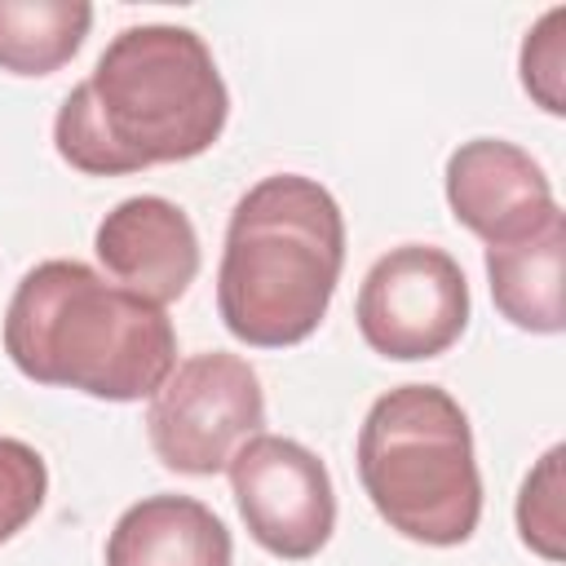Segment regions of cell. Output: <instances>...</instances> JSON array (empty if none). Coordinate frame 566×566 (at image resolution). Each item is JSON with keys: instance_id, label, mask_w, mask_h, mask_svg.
<instances>
[{"instance_id": "1", "label": "cell", "mask_w": 566, "mask_h": 566, "mask_svg": "<svg viewBox=\"0 0 566 566\" xmlns=\"http://www.w3.org/2000/svg\"><path fill=\"white\" fill-rule=\"evenodd\" d=\"M230 115L226 80L199 31L124 27L53 119L57 155L88 177H124L203 155Z\"/></svg>"}, {"instance_id": "2", "label": "cell", "mask_w": 566, "mask_h": 566, "mask_svg": "<svg viewBox=\"0 0 566 566\" xmlns=\"http://www.w3.org/2000/svg\"><path fill=\"white\" fill-rule=\"evenodd\" d=\"M4 354L35 385L106 402L150 398L177 367L172 318L84 261H40L4 310Z\"/></svg>"}, {"instance_id": "3", "label": "cell", "mask_w": 566, "mask_h": 566, "mask_svg": "<svg viewBox=\"0 0 566 566\" xmlns=\"http://www.w3.org/2000/svg\"><path fill=\"white\" fill-rule=\"evenodd\" d=\"M345 265V217L327 186L301 172L261 177L230 212L217 265V310L252 349L301 345L327 314Z\"/></svg>"}, {"instance_id": "4", "label": "cell", "mask_w": 566, "mask_h": 566, "mask_svg": "<svg viewBox=\"0 0 566 566\" xmlns=\"http://www.w3.org/2000/svg\"><path fill=\"white\" fill-rule=\"evenodd\" d=\"M358 482L389 531L455 548L478 531L482 473L464 407L442 385H398L367 407Z\"/></svg>"}, {"instance_id": "5", "label": "cell", "mask_w": 566, "mask_h": 566, "mask_svg": "<svg viewBox=\"0 0 566 566\" xmlns=\"http://www.w3.org/2000/svg\"><path fill=\"white\" fill-rule=\"evenodd\" d=\"M265 424V394L248 358L208 349L168 371L150 394L146 438L164 469L212 478Z\"/></svg>"}, {"instance_id": "6", "label": "cell", "mask_w": 566, "mask_h": 566, "mask_svg": "<svg viewBox=\"0 0 566 566\" xmlns=\"http://www.w3.org/2000/svg\"><path fill=\"white\" fill-rule=\"evenodd\" d=\"M354 318L380 358H438L469 327V279L460 261L433 243L389 248L367 270Z\"/></svg>"}, {"instance_id": "7", "label": "cell", "mask_w": 566, "mask_h": 566, "mask_svg": "<svg viewBox=\"0 0 566 566\" xmlns=\"http://www.w3.org/2000/svg\"><path fill=\"white\" fill-rule=\"evenodd\" d=\"M248 535L283 557H314L336 531V491L327 464L296 438L256 433L226 464Z\"/></svg>"}, {"instance_id": "8", "label": "cell", "mask_w": 566, "mask_h": 566, "mask_svg": "<svg viewBox=\"0 0 566 566\" xmlns=\"http://www.w3.org/2000/svg\"><path fill=\"white\" fill-rule=\"evenodd\" d=\"M447 203L464 230L486 239V248L517 243L562 212L544 168L504 137H473L451 150Z\"/></svg>"}, {"instance_id": "9", "label": "cell", "mask_w": 566, "mask_h": 566, "mask_svg": "<svg viewBox=\"0 0 566 566\" xmlns=\"http://www.w3.org/2000/svg\"><path fill=\"white\" fill-rule=\"evenodd\" d=\"M93 252L106 265L111 283L137 292L150 305L177 301L199 274V234L195 221L164 195H133L119 199L97 234Z\"/></svg>"}, {"instance_id": "10", "label": "cell", "mask_w": 566, "mask_h": 566, "mask_svg": "<svg viewBox=\"0 0 566 566\" xmlns=\"http://www.w3.org/2000/svg\"><path fill=\"white\" fill-rule=\"evenodd\" d=\"M226 522L190 495H146L128 504L106 539V566H230Z\"/></svg>"}, {"instance_id": "11", "label": "cell", "mask_w": 566, "mask_h": 566, "mask_svg": "<svg viewBox=\"0 0 566 566\" xmlns=\"http://www.w3.org/2000/svg\"><path fill=\"white\" fill-rule=\"evenodd\" d=\"M562 265H566V217L562 212L517 243L486 248V279H491L495 310L522 332L557 336L566 327Z\"/></svg>"}, {"instance_id": "12", "label": "cell", "mask_w": 566, "mask_h": 566, "mask_svg": "<svg viewBox=\"0 0 566 566\" xmlns=\"http://www.w3.org/2000/svg\"><path fill=\"white\" fill-rule=\"evenodd\" d=\"M93 27L88 0H0V71L53 75Z\"/></svg>"}, {"instance_id": "13", "label": "cell", "mask_w": 566, "mask_h": 566, "mask_svg": "<svg viewBox=\"0 0 566 566\" xmlns=\"http://www.w3.org/2000/svg\"><path fill=\"white\" fill-rule=\"evenodd\" d=\"M562 447H548L517 491V535L544 562L566 557V517H562Z\"/></svg>"}, {"instance_id": "14", "label": "cell", "mask_w": 566, "mask_h": 566, "mask_svg": "<svg viewBox=\"0 0 566 566\" xmlns=\"http://www.w3.org/2000/svg\"><path fill=\"white\" fill-rule=\"evenodd\" d=\"M522 88L548 111L566 115V9H548L522 40Z\"/></svg>"}, {"instance_id": "15", "label": "cell", "mask_w": 566, "mask_h": 566, "mask_svg": "<svg viewBox=\"0 0 566 566\" xmlns=\"http://www.w3.org/2000/svg\"><path fill=\"white\" fill-rule=\"evenodd\" d=\"M49 495V464L22 438H0V544H9Z\"/></svg>"}]
</instances>
